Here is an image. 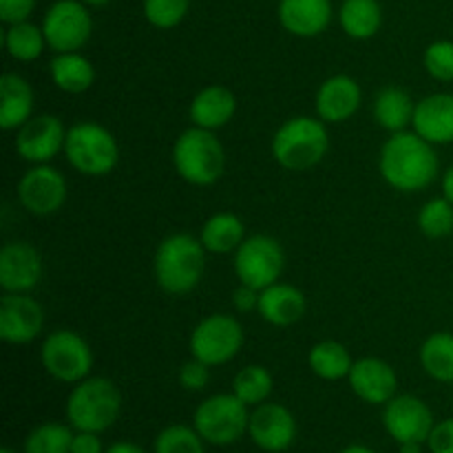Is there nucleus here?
<instances>
[{
    "label": "nucleus",
    "mask_w": 453,
    "mask_h": 453,
    "mask_svg": "<svg viewBox=\"0 0 453 453\" xmlns=\"http://www.w3.org/2000/svg\"><path fill=\"white\" fill-rule=\"evenodd\" d=\"M352 392L370 405H388L398 389L396 372L380 358H361L354 361L348 376Z\"/></svg>",
    "instance_id": "18"
},
{
    "label": "nucleus",
    "mask_w": 453,
    "mask_h": 453,
    "mask_svg": "<svg viewBox=\"0 0 453 453\" xmlns=\"http://www.w3.org/2000/svg\"><path fill=\"white\" fill-rule=\"evenodd\" d=\"M44 44H47V38H44L42 27H35L27 20L9 25L7 34H4V47L13 60H35V58L42 56Z\"/></svg>",
    "instance_id": "31"
},
{
    "label": "nucleus",
    "mask_w": 453,
    "mask_h": 453,
    "mask_svg": "<svg viewBox=\"0 0 453 453\" xmlns=\"http://www.w3.org/2000/svg\"><path fill=\"white\" fill-rule=\"evenodd\" d=\"M341 27L354 40H367L379 34L383 9L379 0H345L339 12Z\"/></svg>",
    "instance_id": "27"
},
{
    "label": "nucleus",
    "mask_w": 453,
    "mask_h": 453,
    "mask_svg": "<svg viewBox=\"0 0 453 453\" xmlns=\"http://www.w3.org/2000/svg\"><path fill=\"white\" fill-rule=\"evenodd\" d=\"M418 226L429 239L449 237L453 233V203L447 197L427 202L418 215Z\"/></svg>",
    "instance_id": "35"
},
{
    "label": "nucleus",
    "mask_w": 453,
    "mask_h": 453,
    "mask_svg": "<svg viewBox=\"0 0 453 453\" xmlns=\"http://www.w3.org/2000/svg\"><path fill=\"white\" fill-rule=\"evenodd\" d=\"M243 345V327L230 314H211L190 334V354L206 365L230 363Z\"/></svg>",
    "instance_id": "10"
},
{
    "label": "nucleus",
    "mask_w": 453,
    "mask_h": 453,
    "mask_svg": "<svg viewBox=\"0 0 453 453\" xmlns=\"http://www.w3.org/2000/svg\"><path fill=\"white\" fill-rule=\"evenodd\" d=\"M44 312L31 296L7 292L0 299V339L12 345L31 343L42 332Z\"/></svg>",
    "instance_id": "15"
},
{
    "label": "nucleus",
    "mask_w": 453,
    "mask_h": 453,
    "mask_svg": "<svg viewBox=\"0 0 453 453\" xmlns=\"http://www.w3.org/2000/svg\"><path fill=\"white\" fill-rule=\"evenodd\" d=\"M398 453H423V442H403Z\"/></svg>",
    "instance_id": "45"
},
{
    "label": "nucleus",
    "mask_w": 453,
    "mask_h": 453,
    "mask_svg": "<svg viewBox=\"0 0 453 453\" xmlns=\"http://www.w3.org/2000/svg\"><path fill=\"white\" fill-rule=\"evenodd\" d=\"M42 279V257L31 243L12 242L0 250V286L4 292L34 290Z\"/></svg>",
    "instance_id": "17"
},
{
    "label": "nucleus",
    "mask_w": 453,
    "mask_h": 453,
    "mask_svg": "<svg viewBox=\"0 0 453 453\" xmlns=\"http://www.w3.org/2000/svg\"><path fill=\"white\" fill-rule=\"evenodd\" d=\"M104 453H146L142 449L140 445H135V442H113L111 447H106Z\"/></svg>",
    "instance_id": "43"
},
{
    "label": "nucleus",
    "mask_w": 453,
    "mask_h": 453,
    "mask_svg": "<svg viewBox=\"0 0 453 453\" xmlns=\"http://www.w3.org/2000/svg\"><path fill=\"white\" fill-rule=\"evenodd\" d=\"M34 91L29 82L16 73H4L0 78V127L4 131L20 128L27 119L34 118Z\"/></svg>",
    "instance_id": "24"
},
{
    "label": "nucleus",
    "mask_w": 453,
    "mask_h": 453,
    "mask_svg": "<svg viewBox=\"0 0 453 453\" xmlns=\"http://www.w3.org/2000/svg\"><path fill=\"white\" fill-rule=\"evenodd\" d=\"M42 31L47 38V47H51L56 53L80 51L91 38L93 20L84 3L58 0L44 16Z\"/></svg>",
    "instance_id": "11"
},
{
    "label": "nucleus",
    "mask_w": 453,
    "mask_h": 453,
    "mask_svg": "<svg viewBox=\"0 0 453 453\" xmlns=\"http://www.w3.org/2000/svg\"><path fill=\"white\" fill-rule=\"evenodd\" d=\"M341 453H376V451L370 449V447H365V445H349V447H345Z\"/></svg>",
    "instance_id": "46"
},
{
    "label": "nucleus",
    "mask_w": 453,
    "mask_h": 453,
    "mask_svg": "<svg viewBox=\"0 0 453 453\" xmlns=\"http://www.w3.org/2000/svg\"><path fill=\"white\" fill-rule=\"evenodd\" d=\"M414 131L429 144L453 142V96L434 93L423 97L414 109Z\"/></svg>",
    "instance_id": "20"
},
{
    "label": "nucleus",
    "mask_w": 453,
    "mask_h": 453,
    "mask_svg": "<svg viewBox=\"0 0 453 453\" xmlns=\"http://www.w3.org/2000/svg\"><path fill=\"white\" fill-rule=\"evenodd\" d=\"M71 425L42 423L27 436L25 453H71Z\"/></svg>",
    "instance_id": "33"
},
{
    "label": "nucleus",
    "mask_w": 453,
    "mask_h": 453,
    "mask_svg": "<svg viewBox=\"0 0 453 453\" xmlns=\"http://www.w3.org/2000/svg\"><path fill=\"white\" fill-rule=\"evenodd\" d=\"M233 394L248 407H257L268 401L273 394V376L265 367L248 365L234 376Z\"/></svg>",
    "instance_id": "32"
},
{
    "label": "nucleus",
    "mask_w": 453,
    "mask_h": 453,
    "mask_svg": "<svg viewBox=\"0 0 453 453\" xmlns=\"http://www.w3.org/2000/svg\"><path fill=\"white\" fill-rule=\"evenodd\" d=\"M420 365L438 383H453V334L436 332L420 348Z\"/></svg>",
    "instance_id": "30"
},
{
    "label": "nucleus",
    "mask_w": 453,
    "mask_h": 453,
    "mask_svg": "<svg viewBox=\"0 0 453 453\" xmlns=\"http://www.w3.org/2000/svg\"><path fill=\"white\" fill-rule=\"evenodd\" d=\"M35 9V0H0V20L4 25L25 22Z\"/></svg>",
    "instance_id": "39"
},
{
    "label": "nucleus",
    "mask_w": 453,
    "mask_h": 453,
    "mask_svg": "<svg viewBox=\"0 0 453 453\" xmlns=\"http://www.w3.org/2000/svg\"><path fill=\"white\" fill-rule=\"evenodd\" d=\"M208 380H211V365L197 361V358L184 363V367L180 370V383L188 392H202Z\"/></svg>",
    "instance_id": "38"
},
{
    "label": "nucleus",
    "mask_w": 453,
    "mask_h": 453,
    "mask_svg": "<svg viewBox=\"0 0 453 453\" xmlns=\"http://www.w3.org/2000/svg\"><path fill=\"white\" fill-rule=\"evenodd\" d=\"M84 4H93V7H102V4L111 3V0H82Z\"/></svg>",
    "instance_id": "47"
},
{
    "label": "nucleus",
    "mask_w": 453,
    "mask_h": 453,
    "mask_svg": "<svg viewBox=\"0 0 453 453\" xmlns=\"http://www.w3.org/2000/svg\"><path fill=\"white\" fill-rule=\"evenodd\" d=\"M203 438L197 429L188 425H171L164 427L155 438V453H206Z\"/></svg>",
    "instance_id": "34"
},
{
    "label": "nucleus",
    "mask_w": 453,
    "mask_h": 453,
    "mask_svg": "<svg viewBox=\"0 0 453 453\" xmlns=\"http://www.w3.org/2000/svg\"><path fill=\"white\" fill-rule=\"evenodd\" d=\"M104 445L100 441V434L93 432H75L71 441V453H104Z\"/></svg>",
    "instance_id": "41"
},
{
    "label": "nucleus",
    "mask_w": 453,
    "mask_h": 453,
    "mask_svg": "<svg viewBox=\"0 0 453 453\" xmlns=\"http://www.w3.org/2000/svg\"><path fill=\"white\" fill-rule=\"evenodd\" d=\"M380 175L392 188L418 193L438 175V155L418 133H394L380 150Z\"/></svg>",
    "instance_id": "1"
},
{
    "label": "nucleus",
    "mask_w": 453,
    "mask_h": 453,
    "mask_svg": "<svg viewBox=\"0 0 453 453\" xmlns=\"http://www.w3.org/2000/svg\"><path fill=\"white\" fill-rule=\"evenodd\" d=\"M122 414V392L102 376L80 380L66 398V420L75 432L102 434Z\"/></svg>",
    "instance_id": "3"
},
{
    "label": "nucleus",
    "mask_w": 453,
    "mask_h": 453,
    "mask_svg": "<svg viewBox=\"0 0 453 453\" xmlns=\"http://www.w3.org/2000/svg\"><path fill=\"white\" fill-rule=\"evenodd\" d=\"M442 190H445V197L453 203V166L442 177Z\"/></svg>",
    "instance_id": "44"
},
{
    "label": "nucleus",
    "mask_w": 453,
    "mask_h": 453,
    "mask_svg": "<svg viewBox=\"0 0 453 453\" xmlns=\"http://www.w3.org/2000/svg\"><path fill=\"white\" fill-rule=\"evenodd\" d=\"M248 436L261 451H288L296 438V420L288 407L279 403H261L250 414Z\"/></svg>",
    "instance_id": "14"
},
{
    "label": "nucleus",
    "mask_w": 453,
    "mask_h": 453,
    "mask_svg": "<svg viewBox=\"0 0 453 453\" xmlns=\"http://www.w3.org/2000/svg\"><path fill=\"white\" fill-rule=\"evenodd\" d=\"M243 239H246L243 221L233 212H217L202 228L203 248L215 255H228V252L237 250Z\"/></svg>",
    "instance_id": "26"
},
{
    "label": "nucleus",
    "mask_w": 453,
    "mask_h": 453,
    "mask_svg": "<svg viewBox=\"0 0 453 453\" xmlns=\"http://www.w3.org/2000/svg\"><path fill=\"white\" fill-rule=\"evenodd\" d=\"M259 295L261 290H255V288L250 286H239L237 290H234V308L239 310V312H250V310H257L259 308Z\"/></svg>",
    "instance_id": "42"
},
{
    "label": "nucleus",
    "mask_w": 453,
    "mask_h": 453,
    "mask_svg": "<svg viewBox=\"0 0 453 453\" xmlns=\"http://www.w3.org/2000/svg\"><path fill=\"white\" fill-rule=\"evenodd\" d=\"M66 131L56 115H35L18 128L16 150L25 162L47 164L65 149Z\"/></svg>",
    "instance_id": "16"
},
{
    "label": "nucleus",
    "mask_w": 453,
    "mask_h": 453,
    "mask_svg": "<svg viewBox=\"0 0 453 453\" xmlns=\"http://www.w3.org/2000/svg\"><path fill=\"white\" fill-rule=\"evenodd\" d=\"M0 453H16V451H13V449H9V447H4V449L0 451Z\"/></svg>",
    "instance_id": "48"
},
{
    "label": "nucleus",
    "mask_w": 453,
    "mask_h": 453,
    "mask_svg": "<svg viewBox=\"0 0 453 453\" xmlns=\"http://www.w3.org/2000/svg\"><path fill=\"white\" fill-rule=\"evenodd\" d=\"M49 71H51L53 84L60 91L73 93V96L88 91L96 80V69H93L91 60H87L78 51L56 53V58L49 62Z\"/></svg>",
    "instance_id": "25"
},
{
    "label": "nucleus",
    "mask_w": 453,
    "mask_h": 453,
    "mask_svg": "<svg viewBox=\"0 0 453 453\" xmlns=\"http://www.w3.org/2000/svg\"><path fill=\"white\" fill-rule=\"evenodd\" d=\"M190 0H144V16L157 29H173L188 13Z\"/></svg>",
    "instance_id": "36"
},
{
    "label": "nucleus",
    "mask_w": 453,
    "mask_h": 453,
    "mask_svg": "<svg viewBox=\"0 0 453 453\" xmlns=\"http://www.w3.org/2000/svg\"><path fill=\"white\" fill-rule=\"evenodd\" d=\"M425 69L432 78L441 82H453V42L451 40H438L432 42L425 51Z\"/></svg>",
    "instance_id": "37"
},
{
    "label": "nucleus",
    "mask_w": 453,
    "mask_h": 453,
    "mask_svg": "<svg viewBox=\"0 0 453 453\" xmlns=\"http://www.w3.org/2000/svg\"><path fill=\"white\" fill-rule=\"evenodd\" d=\"M65 155L71 166L88 177H104L118 166L119 149L111 131L96 122H80L66 131Z\"/></svg>",
    "instance_id": "6"
},
{
    "label": "nucleus",
    "mask_w": 453,
    "mask_h": 453,
    "mask_svg": "<svg viewBox=\"0 0 453 453\" xmlns=\"http://www.w3.org/2000/svg\"><path fill=\"white\" fill-rule=\"evenodd\" d=\"M427 445L432 453H453V418L434 425Z\"/></svg>",
    "instance_id": "40"
},
{
    "label": "nucleus",
    "mask_w": 453,
    "mask_h": 453,
    "mask_svg": "<svg viewBox=\"0 0 453 453\" xmlns=\"http://www.w3.org/2000/svg\"><path fill=\"white\" fill-rule=\"evenodd\" d=\"M286 265L281 243L268 234H252L243 239L242 246L234 250V273L243 286L255 290L273 286L279 281Z\"/></svg>",
    "instance_id": "9"
},
{
    "label": "nucleus",
    "mask_w": 453,
    "mask_h": 453,
    "mask_svg": "<svg viewBox=\"0 0 453 453\" xmlns=\"http://www.w3.org/2000/svg\"><path fill=\"white\" fill-rule=\"evenodd\" d=\"M173 164L184 181L193 186H211L226 168V153L212 131L193 127L181 133L173 149Z\"/></svg>",
    "instance_id": "5"
},
{
    "label": "nucleus",
    "mask_w": 453,
    "mask_h": 453,
    "mask_svg": "<svg viewBox=\"0 0 453 453\" xmlns=\"http://www.w3.org/2000/svg\"><path fill=\"white\" fill-rule=\"evenodd\" d=\"M414 109L410 93L398 87H388L376 96L374 118L385 131L401 133L414 119Z\"/></svg>",
    "instance_id": "28"
},
{
    "label": "nucleus",
    "mask_w": 453,
    "mask_h": 453,
    "mask_svg": "<svg viewBox=\"0 0 453 453\" xmlns=\"http://www.w3.org/2000/svg\"><path fill=\"white\" fill-rule=\"evenodd\" d=\"M257 312L273 326H292L305 314V296L299 288L277 281L261 290Z\"/></svg>",
    "instance_id": "22"
},
{
    "label": "nucleus",
    "mask_w": 453,
    "mask_h": 453,
    "mask_svg": "<svg viewBox=\"0 0 453 453\" xmlns=\"http://www.w3.org/2000/svg\"><path fill=\"white\" fill-rule=\"evenodd\" d=\"M310 370L323 380H341L348 379L352 372V357H349L348 348L336 341H323L310 349Z\"/></svg>",
    "instance_id": "29"
},
{
    "label": "nucleus",
    "mask_w": 453,
    "mask_h": 453,
    "mask_svg": "<svg viewBox=\"0 0 453 453\" xmlns=\"http://www.w3.org/2000/svg\"><path fill=\"white\" fill-rule=\"evenodd\" d=\"M18 199L31 215H53L66 202V180L60 171L40 164L22 175L18 184Z\"/></svg>",
    "instance_id": "13"
},
{
    "label": "nucleus",
    "mask_w": 453,
    "mask_h": 453,
    "mask_svg": "<svg viewBox=\"0 0 453 453\" xmlns=\"http://www.w3.org/2000/svg\"><path fill=\"white\" fill-rule=\"evenodd\" d=\"M234 109H237V100H234L233 91L221 84H211V87L202 88L190 102V119L195 127L217 131L233 119Z\"/></svg>",
    "instance_id": "23"
},
{
    "label": "nucleus",
    "mask_w": 453,
    "mask_h": 453,
    "mask_svg": "<svg viewBox=\"0 0 453 453\" xmlns=\"http://www.w3.org/2000/svg\"><path fill=\"white\" fill-rule=\"evenodd\" d=\"M361 87L349 75H332L317 91V113L323 122L339 124L352 118L361 106Z\"/></svg>",
    "instance_id": "19"
},
{
    "label": "nucleus",
    "mask_w": 453,
    "mask_h": 453,
    "mask_svg": "<svg viewBox=\"0 0 453 453\" xmlns=\"http://www.w3.org/2000/svg\"><path fill=\"white\" fill-rule=\"evenodd\" d=\"M42 367L60 383H73L88 379L93 367V352L87 341L71 330H56L44 339L40 349Z\"/></svg>",
    "instance_id": "8"
},
{
    "label": "nucleus",
    "mask_w": 453,
    "mask_h": 453,
    "mask_svg": "<svg viewBox=\"0 0 453 453\" xmlns=\"http://www.w3.org/2000/svg\"><path fill=\"white\" fill-rule=\"evenodd\" d=\"M206 270V248L193 234H171L155 252V279L168 295H188L199 286Z\"/></svg>",
    "instance_id": "2"
},
{
    "label": "nucleus",
    "mask_w": 453,
    "mask_h": 453,
    "mask_svg": "<svg viewBox=\"0 0 453 453\" xmlns=\"http://www.w3.org/2000/svg\"><path fill=\"white\" fill-rule=\"evenodd\" d=\"M330 149L323 119L292 118L274 133L273 155L286 171L301 173L317 166Z\"/></svg>",
    "instance_id": "4"
},
{
    "label": "nucleus",
    "mask_w": 453,
    "mask_h": 453,
    "mask_svg": "<svg viewBox=\"0 0 453 453\" xmlns=\"http://www.w3.org/2000/svg\"><path fill=\"white\" fill-rule=\"evenodd\" d=\"M434 414L418 396H394L385 405L383 427L398 445L403 442H427L434 429Z\"/></svg>",
    "instance_id": "12"
},
{
    "label": "nucleus",
    "mask_w": 453,
    "mask_h": 453,
    "mask_svg": "<svg viewBox=\"0 0 453 453\" xmlns=\"http://www.w3.org/2000/svg\"><path fill=\"white\" fill-rule=\"evenodd\" d=\"M332 20L330 0H281L279 22L283 29L299 38H314L323 34Z\"/></svg>",
    "instance_id": "21"
},
{
    "label": "nucleus",
    "mask_w": 453,
    "mask_h": 453,
    "mask_svg": "<svg viewBox=\"0 0 453 453\" xmlns=\"http://www.w3.org/2000/svg\"><path fill=\"white\" fill-rule=\"evenodd\" d=\"M248 414L246 403L239 401L234 394H215L199 403L193 416V427L199 436L215 447H228L242 441L248 434Z\"/></svg>",
    "instance_id": "7"
}]
</instances>
